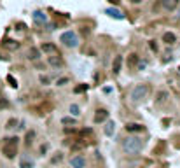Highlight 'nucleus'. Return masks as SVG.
Instances as JSON below:
<instances>
[{"label":"nucleus","mask_w":180,"mask_h":168,"mask_svg":"<svg viewBox=\"0 0 180 168\" xmlns=\"http://www.w3.org/2000/svg\"><path fill=\"white\" fill-rule=\"evenodd\" d=\"M142 147H144V142H142V138H138V137H128V138H124V142H123V151H124L126 154H130V156L138 154V153L142 151Z\"/></svg>","instance_id":"1"},{"label":"nucleus","mask_w":180,"mask_h":168,"mask_svg":"<svg viewBox=\"0 0 180 168\" xmlns=\"http://www.w3.org/2000/svg\"><path fill=\"white\" fill-rule=\"evenodd\" d=\"M149 93H151V86L149 84H138L131 91V100L133 102H142L144 98H147Z\"/></svg>","instance_id":"2"},{"label":"nucleus","mask_w":180,"mask_h":168,"mask_svg":"<svg viewBox=\"0 0 180 168\" xmlns=\"http://www.w3.org/2000/svg\"><path fill=\"white\" fill-rule=\"evenodd\" d=\"M5 146H4V156L12 160L16 154H18V137H11V138H5Z\"/></svg>","instance_id":"3"},{"label":"nucleus","mask_w":180,"mask_h":168,"mask_svg":"<svg viewBox=\"0 0 180 168\" xmlns=\"http://www.w3.org/2000/svg\"><path fill=\"white\" fill-rule=\"evenodd\" d=\"M61 42L67 46V47H75L77 46V35H75V32H72V30H67L63 35H61Z\"/></svg>","instance_id":"4"},{"label":"nucleus","mask_w":180,"mask_h":168,"mask_svg":"<svg viewBox=\"0 0 180 168\" xmlns=\"http://www.w3.org/2000/svg\"><path fill=\"white\" fill-rule=\"evenodd\" d=\"M70 167L72 168H86V158L82 154H77L70 160Z\"/></svg>","instance_id":"5"},{"label":"nucleus","mask_w":180,"mask_h":168,"mask_svg":"<svg viewBox=\"0 0 180 168\" xmlns=\"http://www.w3.org/2000/svg\"><path fill=\"white\" fill-rule=\"evenodd\" d=\"M47 63H49L51 67H56V68H60V67H63V65H65L60 54H49V58H47Z\"/></svg>","instance_id":"6"},{"label":"nucleus","mask_w":180,"mask_h":168,"mask_svg":"<svg viewBox=\"0 0 180 168\" xmlns=\"http://www.w3.org/2000/svg\"><path fill=\"white\" fill-rule=\"evenodd\" d=\"M109 119V112L105 109H98L95 114V123H105Z\"/></svg>","instance_id":"7"},{"label":"nucleus","mask_w":180,"mask_h":168,"mask_svg":"<svg viewBox=\"0 0 180 168\" xmlns=\"http://www.w3.org/2000/svg\"><path fill=\"white\" fill-rule=\"evenodd\" d=\"M33 21H35L37 25H46L47 16H46L42 11H35V12H33Z\"/></svg>","instance_id":"8"},{"label":"nucleus","mask_w":180,"mask_h":168,"mask_svg":"<svg viewBox=\"0 0 180 168\" xmlns=\"http://www.w3.org/2000/svg\"><path fill=\"white\" fill-rule=\"evenodd\" d=\"M105 12H107V16H110V18H114V19H123V18H124V14H123L121 11L114 9V7H109Z\"/></svg>","instance_id":"9"},{"label":"nucleus","mask_w":180,"mask_h":168,"mask_svg":"<svg viewBox=\"0 0 180 168\" xmlns=\"http://www.w3.org/2000/svg\"><path fill=\"white\" fill-rule=\"evenodd\" d=\"M163 42H166V44H175L177 42V35L173 33V32H165L163 33Z\"/></svg>","instance_id":"10"},{"label":"nucleus","mask_w":180,"mask_h":168,"mask_svg":"<svg viewBox=\"0 0 180 168\" xmlns=\"http://www.w3.org/2000/svg\"><path fill=\"white\" fill-rule=\"evenodd\" d=\"M121 67H123V56H116L114 58V63H112V72L117 75L121 72Z\"/></svg>","instance_id":"11"},{"label":"nucleus","mask_w":180,"mask_h":168,"mask_svg":"<svg viewBox=\"0 0 180 168\" xmlns=\"http://www.w3.org/2000/svg\"><path fill=\"white\" fill-rule=\"evenodd\" d=\"M116 131V123L114 121H105V135L107 137H112Z\"/></svg>","instance_id":"12"},{"label":"nucleus","mask_w":180,"mask_h":168,"mask_svg":"<svg viewBox=\"0 0 180 168\" xmlns=\"http://www.w3.org/2000/svg\"><path fill=\"white\" fill-rule=\"evenodd\" d=\"M163 7L166 11H175L179 7V0H163Z\"/></svg>","instance_id":"13"},{"label":"nucleus","mask_w":180,"mask_h":168,"mask_svg":"<svg viewBox=\"0 0 180 168\" xmlns=\"http://www.w3.org/2000/svg\"><path fill=\"white\" fill-rule=\"evenodd\" d=\"M4 47L9 49V51H16V49H19V42H16V40H5Z\"/></svg>","instance_id":"14"},{"label":"nucleus","mask_w":180,"mask_h":168,"mask_svg":"<svg viewBox=\"0 0 180 168\" xmlns=\"http://www.w3.org/2000/svg\"><path fill=\"white\" fill-rule=\"evenodd\" d=\"M42 51H46V53H49V54H60V53H58V47H56L54 44H44V46H42Z\"/></svg>","instance_id":"15"},{"label":"nucleus","mask_w":180,"mask_h":168,"mask_svg":"<svg viewBox=\"0 0 180 168\" xmlns=\"http://www.w3.org/2000/svg\"><path fill=\"white\" fill-rule=\"evenodd\" d=\"M126 130L128 131H144V126L138 123H130V124H126Z\"/></svg>","instance_id":"16"},{"label":"nucleus","mask_w":180,"mask_h":168,"mask_svg":"<svg viewBox=\"0 0 180 168\" xmlns=\"http://www.w3.org/2000/svg\"><path fill=\"white\" fill-rule=\"evenodd\" d=\"M28 58H30V60H39V58H40V51H39L37 47H30V51H28Z\"/></svg>","instance_id":"17"},{"label":"nucleus","mask_w":180,"mask_h":168,"mask_svg":"<svg viewBox=\"0 0 180 168\" xmlns=\"http://www.w3.org/2000/svg\"><path fill=\"white\" fill-rule=\"evenodd\" d=\"M128 65H130V68H135V67L138 65V54H137V53H131V54H130V63H128Z\"/></svg>","instance_id":"18"},{"label":"nucleus","mask_w":180,"mask_h":168,"mask_svg":"<svg viewBox=\"0 0 180 168\" xmlns=\"http://www.w3.org/2000/svg\"><path fill=\"white\" fill-rule=\"evenodd\" d=\"M70 114H72L74 117H77V116H81V109H79V105H75V103H72V105H70Z\"/></svg>","instance_id":"19"},{"label":"nucleus","mask_w":180,"mask_h":168,"mask_svg":"<svg viewBox=\"0 0 180 168\" xmlns=\"http://www.w3.org/2000/svg\"><path fill=\"white\" fill-rule=\"evenodd\" d=\"M19 167L21 168H33V161H30V160H21Z\"/></svg>","instance_id":"20"},{"label":"nucleus","mask_w":180,"mask_h":168,"mask_svg":"<svg viewBox=\"0 0 180 168\" xmlns=\"http://www.w3.org/2000/svg\"><path fill=\"white\" fill-rule=\"evenodd\" d=\"M166 98H168V93H166V91H159V93H158V103L165 102Z\"/></svg>","instance_id":"21"},{"label":"nucleus","mask_w":180,"mask_h":168,"mask_svg":"<svg viewBox=\"0 0 180 168\" xmlns=\"http://www.w3.org/2000/svg\"><path fill=\"white\" fill-rule=\"evenodd\" d=\"M33 138H35V131H28L26 133V146H32Z\"/></svg>","instance_id":"22"},{"label":"nucleus","mask_w":180,"mask_h":168,"mask_svg":"<svg viewBox=\"0 0 180 168\" xmlns=\"http://www.w3.org/2000/svg\"><path fill=\"white\" fill-rule=\"evenodd\" d=\"M16 124H18V119H9L7 124H5V128H7V130H12V128H16Z\"/></svg>","instance_id":"23"},{"label":"nucleus","mask_w":180,"mask_h":168,"mask_svg":"<svg viewBox=\"0 0 180 168\" xmlns=\"http://www.w3.org/2000/svg\"><path fill=\"white\" fill-rule=\"evenodd\" d=\"M61 123H63V124H70V126H72V124H75V119H74V117H63V119H61Z\"/></svg>","instance_id":"24"},{"label":"nucleus","mask_w":180,"mask_h":168,"mask_svg":"<svg viewBox=\"0 0 180 168\" xmlns=\"http://www.w3.org/2000/svg\"><path fill=\"white\" fill-rule=\"evenodd\" d=\"M7 81L11 82V86H12V88H18V82H16V79H14L12 75H7Z\"/></svg>","instance_id":"25"},{"label":"nucleus","mask_w":180,"mask_h":168,"mask_svg":"<svg viewBox=\"0 0 180 168\" xmlns=\"http://www.w3.org/2000/svg\"><path fill=\"white\" fill-rule=\"evenodd\" d=\"M5 107H9V102H7L5 98L0 96V109H5Z\"/></svg>","instance_id":"26"},{"label":"nucleus","mask_w":180,"mask_h":168,"mask_svg":"<svg viewBox=\"0 0 180 168\" xmlns=\"http://www.w3.org/2000/svg\"><path fill=\"white\" fill-rule=\"evenodd\" d=\"M68 82V79L67 77H61V79H58V86H63V84H67Z\"/></svg>","instance_id":"27"},{"label":"nucleus","mask_w":180,"mask_h":168,"mask_svg":"<svg viewBox=\"0 0 180 168\" xmlns=\"http://www.w3.org/2000/svg\"><path fill=\"white\" fill-rule=\"evenodd\" d=\"M88 89V86H77L75 88V93H81V91H86Z\"/></svg>","instance_id":"28"},{"label":"nucleus","mask_w":180,"mask_h":168,"mask_svg":"<svg viewBox=\"0 0 180 168\" xmlns=\"http://www.w3.org/2000/svg\"><path fill=\"white\" fill-rule=\"evenodd\" d=\"M60 160H61V153H58V154H56V156H54V158H53L51 161H53V163H58Z\"/></svg>","instance_id":"29"},{"label":"nucleus","mask_w":180,"mask_h":168,"mask_svg":"<svg viewBox=\"0 0 180 168\" xmlns=\"http://www.w3.org/2000/svg\"><path fill=\"white\" fill-rule=\"evenodd\" d=\"M149 44H151V49H152V51L156 53V51H158V46H156V42H154V40H151Z\"/></svg>","instance_id":"30"},{"label":"nucleus","mask_w":180,"mask_h":168,"mask_svg":"<svg viewBox=\"0 0 180 168\" xmlns=\"http://www.w3.org/2000/svg\"><path fill=\"white\" fill-rule=\"evenodd\" d=\"M40 82H42V84H49V79H47L46 75H40Z\"/></svg>","instance_id":"31"},{"label":"nucleus","mask_w":180,"mask_h":168,"mask_svg":"<svg viewBox=\"0 0 180 168\" xmlns=\"http://www.w3.org/2000/svg\"><path fill=\"white\" fill-rule=\"evenodd\" d=\"M131 2H133V4H140L142 0H131Z\"/></svg>","instance_id":"32"},{"label":"nucleus","mask_w":180,"mask_h":168,"mask_svg":"<svg viewBox=\"0 0 180 168\" xmlns=\"http://www.w3.org/2000/svg\"><path fill=\"white\" fill-rule=\"evenodd\" d=\"M110 2H112V4H117V2H119V0H110Z\"/></svg>","instance_id":"33"}]
</instances>
